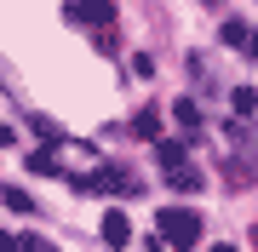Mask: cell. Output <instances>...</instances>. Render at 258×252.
<instances>
[{
	"label": "cell",
	"mask_w": 258,
	"mask_h": 252,
	"mask_svg": "<svg viewBox=\"0 0 258 252\" xmlns=\"http://www.w3.org/2000/svg\"><path fill=\"white\" fill-rule=\"evenodd\" d=\"M155 229L172 241L178 252H189L195 241H201V212H189V206H161V218H155Z\"/></svg>",
	"instance_id": "cell-1"
},
{
	"label": "cell",
	"mask_w": 258,
	"mask_h": 252,
	"mask_svg": "<svg viewBox=\"0 0 258 252\" xmlns=\"http://www.w3.org/2000/svg\"><path fill=\"white\" fill-rule=\"evenodd\" d=\"M69 18L75 23H115V0H75V6H69Z\"/></svg>",
	"instance_id": "cell-2"
},
{
	"label": "cell",
	"mask_w": 258,
	"mask_h": 252,
	"mask_svg": "<svg viewBox=\"0 0 258 252\" xmlns=\"http://www.w3.org/2000/svg\"><path fill=\"white\" fill-rule=\"evenodd\" d=\"M103 241H109L115 252H120V246H132V218L120 212V206H115V212H103Z\"/></svg>",
	"instance_id": "cell-3"
},
{
	"label": "cell",
	"mask_w": 258,
	"mask_h": 252,
	"mask_svg": "<svg viewBox=\"0 0 258 252\" xmlns=\"http://www.w3.org/2000/svg\"><path fill=\"white\" fill-rule=\"evenodd\" d=\"M155 155H161V166L172 172V166H184V160H189V143H178V138H161V143H155Z\"/></svg>",
	"instance_id": "cell-4"
},
{
	"label": "cell",
	"mask_w": 258,
	"mask_h": 252,
	"mask_svg": "<svg viewBox=\"0 0 258 252\" xmlns=\"http://www.w3.org/2000/svg\"><path fill=\"white\" fill-rule=\"evenodd\" d=\"M252 40V29L241 23V18H224V46H247Z\"/></svg>",
	"instance_id": "cell-5"
},
{
	"label": "cell",
	"mask_w": 258,
	"mask_h": 252,
	"mask_svg": "<svg viewBox=\"0 0 258 252\" xmlns=\"http://www.w3.org/2000/svg\"><path fill=\"white\" fill-rule=\"evenodd\" d=\"M132 132H138V138H149V143H155V138H161V115H155V109H144L138 121H132Z\"/></svg>",
	"instance_id": "cell-6"
},
{
	"label": "cell",
	"mask_w": 258,
	"mask_h": 252,
	"mask_svg": "<svg viewBox=\"0 0 258 252\" xmlns=\"http://www.w3.org/2000/svg\"><path fill=\"white\" fill-rule=\"evenodd\" d=\"M230 103H235V115H252V109H258V92H252V86H235Z\"/></svg>",
	"instance_id": "cell-7"
},
{
	"label": "cell",
	"mask_w": 258,
	"mask_h": 252,
	"mask_svg": "<svg viewBox=\"0 0 258 252\" xmlns=\"http://www.w3.org/2000/svg\"><path fill=\"white\" fill-rule=\"evenodd\" d=\"M29 172H57V155L52 149H35V155H29Z\"/></svg>",
	"instance_id": "cell-8"
},
{
	"label": "cell",
	"mask_w": 258,
	"mask_h": 252,
	"mask_svg": "<svg viewBox=\"0 0 258 252\" xmlns=\"http://www.w3.org/2000/svg\"><path fill=\"white\" fill-rule=\"evenodd\" d=\"M172 115H178V126H201V109H195V103H178Z\"/></svg>",
	"instance_id": "cell-9"
},
{
	"label": "cell",
	"mask_w": 258,
	"mask_h": 252,
	"mask_svg": "<svg viewBox=\"0 0 258 252\" xmlns=\"http://www.w3.org/2000/svg\"><path fill=\"white\" fill-rule=\"evenodd\" d=\"M6 206H12V212H29L35 201H29V189H6Z\"/></svg>",
	"instance_id": "cell-10"
},
{
	"label": "cell",
	"mask_w": 258,
	"mask_h": 252,
	"mask_svg": "<svg viewBox=\"0 0 258 252\" xmlns=\"http://www.w3.org/2000/svg\"><path fill=\"white\" fill-rule=\"evenodd\" d=\"M18 252H52L46 241H35V235H18Z\"/></svg>",
	"instance_id": "cell-11"
},
{
	"label": "cell",
	"mask_w": 258,
	"mask_h": 252,
	"mask_svg": "<svg viewBox=\"0 0 258 252\" xmlns=\"http://www.w3.org/2000/svg\"><path fill=\"white\" fill-rule=\"evenodd\" d=\"M247 57H252V63H258V29H252V40H247Z\"/></svg>",
	"instance_id": "cell-12"
},
{
	"label": "cell",
	"mask_w": 258,
	"mask_h": 252,
	"mask_svg": "<svg viewBox=\"0 0 258 252\" xmlns=\"http://www.w3.org/2000/svg\"><path fill=\"white\" fill-rule=\"evenodd\" d=\"M0 252H18V241H12V235H0Z\"/></svg>",
	"instance_id": "cell-13"
},
{
	"label": "cell",
	"mask_w": 258,
	"mask_h": 252,
	"mask_svg": "<svg viewBox=\"0 0 258 252\" xmlns=\"http://www.w3.org/2000/svg\"><path fill=\"white\" fill-rule=\"evenodd\" d=\"M0 143H12V126H0Z\"/></svg>",
	"instance_id": "cell-14"
},
{
	"label": "cell",
	"mask_w": 258,
	"mask_h": 252,
	"mask_svg": "<svg viewBox=\"0 0 258 252\" xmlns=\"http://www.w3.org/2000/svg\"><path fill=\"white\" fill-rule=\"evenodd\" d=\"M212 252H235V246H230V241H224V246H212Z\"/></svg>",
	"instance_id": "cell-15"
},
{
	"label": "cell",
	"mask_w": 258,
	"mask_h": 252,
	"mask_svg": "<svg viewBox=\"0 0 258 252\" xmlns=\"http://www.w3.org/2000/svg\"><path fill=\"white\" fill-rule=\"evenodd\" d=\"M252 252H258V229H252Z\"/></svg>",
	"instance_id": "cell-16"
},
{
	"label": "cell",
	"mask_w": 258,
	"mask_h": 252,
	"mask_svg": "<svg viewBox=\"0 0 258 252\" xmlns=\"http://www.w3.org/2000/svg\"><path fill=\"white\" fill-rule=\"evenodd\" d=\"M207 6H218V0H207Z\"/></svg>",
	"instance_id": "cell-17"
}]
</instances>
